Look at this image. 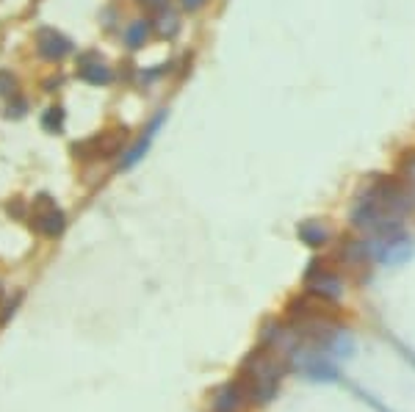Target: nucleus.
<instances>
[{
    "instance_id": "f257e3e1",
    "label": "nucleus",
    "mask_w": 415,
    "mask_h": 412,
    "mask_svg": "<svg viewBox=\"0 0 415 412\" xmlns=\"http://www.w3.org/2000/svg\"><path fill=\"white\" fill-rule=\"evenodd\" d=\"M288 371H291L288 360L282 354H277L275 349L261 343L244 360L241 373H238V382H241V387L246 393V401L255 404V407H266L269 401H275Z\"/></svg>"
},
{
    "instance_id": "f03ea898",
    "label": "nucleus",
    "mask_w": 415,
    "mask_h": 412,
    "mask_svg": "<svg viewBox=\"0 0 415 412\" xmlns=\"http://www.w3.org/2000/svg\"><path fill=\"white\" fill-rule=\"evenodd\" d=\"M352 225L369 235H396L402 232V216L388 211L379 199H374L366 191L352 208Z\"/></svg>"
},
{
    "instance_id": "7ed1b4c3",
    "label": "nucleus",
    "mask_w": 415,
    "mask_h": 412,
    "mask_svg": "<svg viewBox=\"0 0 415 412\" xmlns=\"http://www.w3.org/2000/svg\"><path fill=\"white\" fill-rule=\"evenodd\" d=\"M305 291L319 302H338L343 296V279L324 263L313 260L305 272Z\"/></svg>"
},
{
    "instance_id": "20e7f679",
    "label": "nucleus",
    "mask_w": 415,
    "mask_h": 412,
    "mask_svg": "<svg viewBox=\"0 0 415 412\" xmlns=\"http://www.w3.org/2000/svg\"><path fill=\"white\" fill-rule=\"evenodd\" d=\"M31 225L39 230L42 235L47 238H55V235H61V230H64V213H61V208L47 197H37L34 199V213H31Z\"/></svg>"
},
{
    "instance_id": "39448f33",
    "label": "nucleus",
    "mask_w": 415,
    "mask_h": 412,
    "mask_svg": "<svg viewBox=\"0 0 415 412\" xmlns=\"http://www.w3.org/2000/svg\"><path fill=\"white\" fill-rule=\"evenodd\" d=\"M122 144H125V131H111V133H100V136L75 144L72 152L78 158H111L122 149Z\"/></svg>"
},
{
    "instance_id": "423d86ee",
    "label": "nucleus",
    "mask_w": 415,
    "mask_h": 412,
    "mask_svg": "<svg viewBox=\"0 0 415 412\" xmlns=\"http://www.w3.org/2000/svg\"><path fill=\"white\" fill-rule=\"evenodd\" d=\"M244 404H249V401H246V393H244L238 379H232L225 387H219L216 396H213V412H241Z\"/></svg>"
},
{
    "instance_id": "0eeeda50",
    "label": "nucleus",
    "mask_w": 415,
    "mask_h": 412,
    "mask_svg": "<svg viewBox=\"0 0 415 412\" xmlns=\"http://www.w3.org/2000/svg\"><path fill=\"white\" fill-rule=\"evenodd\" d=\"M37 47H39V53H42L45 58H50V61H58V58H64V55L72 50L70 39L61 36L58 31H53V28H42V31H39Z\"/></svg>"
},
{
    "instance_id": "6e6552de",
    "label": "nucleus",
    "mask_w": 415,
    "mask_h": 412,
    "mask_svg": "<svg viewBox=\"0 0 415 412\" xmlns=\"http://www.w3.org/2000/svg\"><path fill=\"white\" fill-rule=\"evenodd\" d=\"M81 78L86 81V84H92V86H105V84H111V69H108V64L100 58V55H94V53H86L84 58H81Z\"/></svg>"
},
{
    "instance_id": "1a4fd4ad",
    "label": "nucleus",
    "mask_w": 415,
    "mask_h": 412,
    "mask_svg": "<svg viewBox=\"0 0 415 412\" xmlns=\"http://www.w3.org/2000/svg\"><path fill=\"white\" fill-rule=\"evenodd\" d=\"M341 260L349 263V266H363L371 260V249H369V241H343L341 246Z\"/></svg>"
},
{
    "instance_id": "9d476101",
    "label": "nucleus",
    "mask_w": 415,
    "mask_h": 412,
    "mask_svg": "<svg viewBox=\"0 0 415 412\" xmlns=\"http://www.w3.org/2000/svg\"><path fill=\"white\" fill-rule=\"evenodd\" d=\"M164 119H166V111H161V114H158V117L152 119V125H150V131H147V136L141 138V141H138L136 147H133V149H131V152H128V155L122 158V166H125V169H131L133 164H138V161L144 158V152H147V147H150V141H152V136H155V131L161 128V122H164Z\"/></svg>"
},
{
    "instance_id": "9b49d317",
    "label": "nucleus",
    "mask_w": 415,
    "mask_h": 412,
    "mask_svg": "<svg viewBox=\"0 0 415 412\" xmlns=\"http://www.w3.org/2000/svg\"><path fill=\"white\" fill-rule=\"evenodd\" d=\"M296 235L302 238V244H308V246H324L327 241H329V230L324 227L322 222H302L299 227H296Z\"/></svg>"
},
{
    "instance_id": "f8f14e48",
    "label": "nucleus",
    "mask_w": 415,
    "mask_h": 412,
    "mask_svg": "<svg viewBox=\"0 0 415 412\" xmlns=\"http://www.w3.org/2000/svg\"><path fill=\"white\" fill-rule=\"evenodd\" d=\"M147 34H150V25H147L144 20L133 22V25L128 28V45H131V47H141V45H144V39H147Z\"/></svg>"
},
{
    "instance_id": "ddd939ff",
    "label": "nucleus",
    "mask_w": 415,
    "mask_h": 412,
    "mask_svg": "<svg viewBox=\"0 0 415 412\" xmlns=\"http://www.w3.org/2000/svg\"><path fill=\"white\" fill-rule=\"evenodd\" d=\"M42 125H45L47 131H61V125H64V111H61V108H50L45 117H42Z\"/></svg>"
},
{
    "instance_id": "4468645a",
    "label": "nucleus",
    "mask_w": 415,
    "mask_h": 412,
    "mask_svg": "<svg viewBox=\"0 0 415 412\" xmlns=\"http://www.w3.org/2000/svg\"><path fill=\"white\" fill-rule=\"evenodd\" d=\"M11 89H14V78H11L8 72H3V69H0V94L11 92Z\"/></svg>"
},
{
    "instance_id": "2eb2a0df",
    "label": "nucleus",
    "mask_w": 415,
    "mask_h": 412,
    "mask_svg": "<svg viewBox=\"0 0 415 412\" xmlns=\"http://www.w3.org/2000/svg\"><path fill=\"white\" fill-rule=\"evenodd\" d=\"M180 3H183L185 11H199V8H202L208 0H180Z\"/></svg>"
},
{
    "instance_id": "dca6fc26",
    "label": "nucleus",
    "mask_w": 415,
    "mask_h": 412,
    "mask_svg": "<svg viewBox=\"0 0 415 412\" xmlns=\"http://www.w3.org/2000/svg\"><path fill=\"white\" fill-rule=\"evenodd\" d=\"M141 3H147V6L152 8V11H161V8L166 6V0H141Z\"/></svg>"
},
{
    "instance_id": "f3484780",
    "label": "nucleus",
    "mask_w": 415,
    "mask_h": 412,
    "mask_svg": "<svg viewBox=\"0 0 415 412\" xmlns=\"http://www.w3.org/2000/svg\"><path fill=\"white\" fill-rule=\"evenodd\" d=\"M407 172H410V180H415V158L407 161Z\"/></svg>"
}]
</instances>
